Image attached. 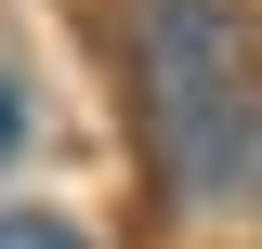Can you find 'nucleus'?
Listing matches in <instances>:
<instances>
[{
  "label": "nucleus",
  "instance_id": "nucleus-3",
  "mask_svg": "<svg viewBox=\"0 0 262 249\" xmlns=\"http://www.w3.org/2000/svg\"><path fill=\"white\" fill-rule=\"evenodd\" d=\"M13 131H27V105H13V79H0V157H13Z\"/></svg>",
  "mask_w": 262,
  "mask_h": 249
},
{
  "label": "nucleus",
  "instance_id": "nucleus-1",
  "mask_svg": "<svg viewBox=\"0 0 262 249\" xmlns=\"http://www.w3.org/2000/svg\"><path fill=\"white\" fill-rule=\"evenodd\" d=\"M144 105H158V171L184 197L236 184V157H249V79H236L223 0H158L144 13Z\"/></svg>",
  "mask_w": 262,
  "mask_h": 249
},
{
  "label": "nucleus",
  "instance_id": "nucleus-2",
  "mask_svg": "<svg viewBox=\"0 0 262 249\" xmlns=\"http://www.w3.org/2000/svg\"><path fill=\"white\" fill-rule=\"evenodd\" d=\"M0 249H92V236L53 223V210H0Z\"/></svg>",
  "mask_w": 262,
  "mask_h": 249
}]
</instances>
